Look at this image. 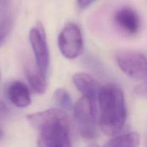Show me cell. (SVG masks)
Segmentation results:
<instances>
[{
	"label": "cell",
	"instance_id": "obj_1",
	"mask_svg": "<svg viewBox=\"0 0 147 147\" xmlns=\"http://www.w3.org/2000/svg\"><path fill=\"white\" fill-rule=\"evenodd\" d=\"M39 131V147H71L68 118L65 111L52 109L27 116Z\"/></svg>",
	"mask_w": 147,
	"mask_h": 147
},
{
	"label": "cell",
	"instance_id": "obj_2",
	"mask_svg": "<svg viewBox=\"0 0 147 147\" xmlns=\"http://www.w3.org/2000/svg\"><path fill=\"white\" fill-rule=\"evenodd\" d=\"M98 100L100 112V130L107 136H116L123 129L126 120L123 91L116 85H106L101 88Z\"/></svg>",
	"mask_w": 147,
	"mask_h": 147
},
{
	"label": "cell",
	"instance_id": "obj_3",
	"mask_svg": "<svg viewBox=\"0 0 147 147\" xmlns=\"http://www.w3.org/2000/svg\"><path fill=\"white\" fill-rule=\"evenodd\" d=\"M96 100L83 96L73 106V113L80 134L88 139H94L97 135Z\"/></svg>",
	"mask_w": 147,
	"mask_h": 147
},
{
	"label": "cell",
	"instance_id": "obj_4",
	"mask_svg": "<svg viewBox=\"0 0 147 147\" xmlns=\"http://www.w3.org/2000/svg\"><path fill=\"white\" fill-rule=\"evenodd\" d=\"M59 50L67 59H75L81 55L84 42L80 27L76 23H67L58 35Z\"/></svg>",
	"mask_w": 147,
	"mask_h": 147
},
{
	"label": "cell",
	"instance_id": "obj_5",
	"mask_svg": "<svg viewBox=\"0 0 147 147\" xmlns=\"http://www.w3.org/2000/svg\"><path fill=\"white\" fill-rule=\"evenodd\" d=\"M119 68L136 80L147 79V59L143 54L134 51H120L116 55Z\"/></svg>",
	"mask_w": 147,
	"mask_h": 147
},
{
	"label": "cell",
	"instance_id": "obj_6",
	"mask_svg": "<svg viewBox=\"0 0 147 147\" xmlns=\"http://www.w3.org/2000/svg\"><path fill=\"white\" fill-rule=\"evenodd\" d=\"M30 42L34 55L36 66L42 73L47 75L50 67V53L45 32L41 23L31 29Z\"/></svg>",
	"mask_w": 147,
	"mask_h": 147
},
{
	"label": "cell",
	"instance_id": "obj_7",
	"mask_svg": "<svg viewBox=\"0 0 147 147\" xmlns=\"http://www.w3.org/2000/svg\"><path fill=\"white\" fill-rule=\"evenodd\" d=\"M113 22L121 32L128 35H135L140 30L139 14L131 7H122L118 10L113 17Z\"/></svg>",
	"mask_w": 147,
	"mask_h": 147
},
{
	"label": "cell",
	"instance_id": "obj_8",
	"mask_svg": "<svg viewBox=\"0 0 147 147\" xmlns=\"http://www.w3.org/2000/svg\"><path fill=\"white\" fill-rule=\"evenodd\" d=\"M73 81L83 96L95 100L98 99L102 86L93 76L85 73H76L73 76Z\"/></svg>",
	"mask_w": 147,
	"mask_h": 147
},
{
	"label": "cell",
	"instance_id": "obj_9",
	"mask_svg": "<svg viewBox=\"0 0 147 147\" xmlns=\"http://www.w3.org/2000/svg\"><path fill=\"white\" fill-rule=\"evenodd\" d=\"M7 96L11 103L19 108H25L31 103L30 92L26 84L21 81L12 82L7 89Z\"/></svg>",
	"mask_w": 147,
	"mask_h": 147
},
{
	"label": "cell",
	"instance_id": "obj_10",
	"mask_svg": "<svg viewBox=\"0 0 147 147\" xmlns=\"http://www.w3.org/2000/svg\"><path fill=\"white\" fill-rule=\"evenodd\" d=\"M26 75L32 89L37 94H44L47 89L46 75L42 73L37 66L35 67H27Z\"/></svg>",
	"mask_w": 147,
	"mask_h": 147
},
{
	"label": "cell",
	"instance_id": "obj_11",
	"mask_svg": "<svg viewBox=\"0 0 147 147\" xmlns=\"http://www.w3.org/2000/svg\"><path fill=\"white\" fill-rule=\"evenodd\" d=\"M140 136L136 132H129L115 136L102 147H139Z\"/></svg>",
	"mask_w": 147,
	"mask_h": 147
},
{
	"label": "cell",
	"instance_id": "obj_12",
	"mask_svg": "<svg viewBox=\"0 0 147 147\" xmlns=\"http://www.w3.org/2000/svg\"><path fill=\"white\" fill-rule=\"evenodd\" d=\"M54 99L56 104L63 110L70 111L73 109L71 98L65 89H57L54 93Z\"/></svg>",
	"mask_w": 147,
	"mask_h": 147
},
{
	"label": "cell",
	"instance_id": "obj_13",
	"mask_svg": "<svg viewBox=\"0 0 147 147\" xmlns=\"http://www.w3.org/2000/svg\"><path fill=\"white\" fill-rule=\"evenodd\" d=\"M95 1L96 0H78V4L79 7L84 9L88 7L89 5H90Z\"/></svg>",
	"mask_w": 147,
	"mask_h": 147
},
{
	"label": "cell",
	"instance_id": "obj_14",
	"mask_svg": "<svg viewBox=\"0 0 147 147\" xmlns=\"http://www.w3.org/2000/svg\"><path fill=\"white\" fill-rule=\"evenodd\" d=\"M7 112H8V110L7 109V106H5V104L2 101L0 100V118L5 116L7 115Z\"/></svg>",
	"mask_w": 147,
	"mask_h": 147
},
{
	"label": "cell",
	"instance_id": "obj_15",
	"mask_svg": "<svg viewBox=\"0 0 147 147\" xmlns=\"http://www.w3.org/2000/svg\"><path fill=\"white\" fill-rule=\"evenodd\" d=\"M11 0H0V10L4 11L7 9V7L9 5V3Z\"/></svg>",
	"mask_w": 147,
	"mask_h": 147
},
{
	"label": "cell",
	"instance_id": "obj_16",
	"mask_svg": "<svg viewBox=\"0 0 147 147\" xmlns=\"http://www.w3.org/2000/svg\"><path fill=\"white\" fill-rule=\"evenodd\" d=\"M4 38V36L2 35V34H0V46H1V45L2 44Z\"/></svg>",
	"mask_w": 147,
	"mask_h": 147
},
{
	"label": "cell",
	"instance_id": "obj_17",
	"mask_svg": "<svg viewBox=\"0 0 147 147\" xmlns=\"http://www.w3.org/2000/svg\"><path fill=\"white\" fill-rule=\"evenodd\" d=\"M2 136H3V132H2V131H1V129H0V139L2 138Z\"/></svg>",
	"mask_w": 147,
	"mask_h": 147
},
{
	"label": "cell",
	"instance_id": "obj_18",
	"mask_svg": "<svg viewBox=\"0 0 147 147\" xmlns=\"http://www.w3.org/2000/svg\"><path fill=\"white\" fill-rule=\"evenodd\" d=\"M146 147H147V139H146Z\"/></svg>",
	"mask_w": 147,
	"mask_h": 147
}]
</instances>
